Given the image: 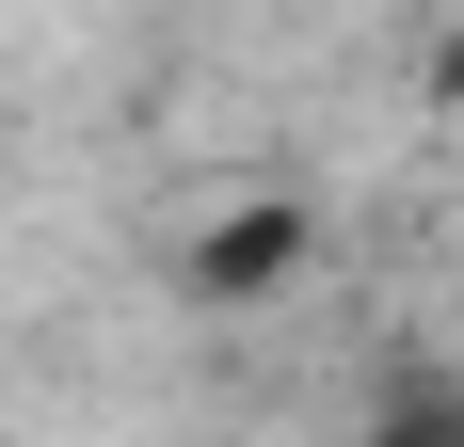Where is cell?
<instances>
[{"label":"cell","mask_w":464,"mask_h":447,"mask_svg":"<svg viewBox=\"0 0 464 447\" xmlns=\"http://www.w3.org/2000/svg\"><path fill=\"white\" fill-rule=\"evenodd\" d=\"M353 447H464V384H417V400H384Z\"/></svg>","instance_id":"obj_1"}]
</instances>
